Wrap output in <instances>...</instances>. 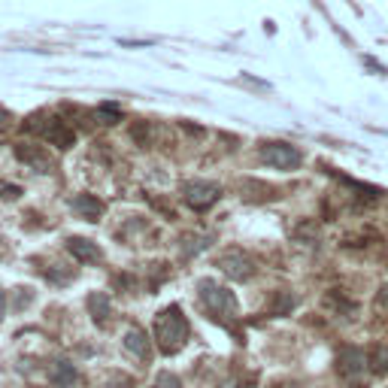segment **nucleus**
Listing matches in <instances>:
<instances>
[{"label":"nucleus","instance_id":"nucleus-21","mask_svg":"<svg viewBox=\"0 0 388 388\" xmlns=\"http://www.w3.org/2000/svg\"><path fill=\"white\" fill-rule=\"evenodd\" d=\"M219 388H240V385H237V382H234V379H230V382H221Z\"/></svg>","mask_w":388,"mask_h":388},{"label":"nucleus","instance_id":"nucleus-11","mask_svg":"<svg viewBox=\"0 0 388 388\" xmlns=\"http://www.w3.org/2000/svg\"><path fill=\"white\" fill-rule=\"evenodd\" d=\"M121 343H125V349L130 355H137V358H149V355H152V346H149V337H146L143 328H128V334H125Z\"/></svg>","mask_w":388,"mask_h":388},{"label":"nucleus","instance_id":"nucleus-12","mask_svg":"<svg viewBox=\"0 0 388 388\" xmlns=\"http://www.w3.org/2000/svg\"><path fill=\"white\" fill-rule=\"evenodd\" d=\"M88 312H92V319L97 321V325H103V321L112 316L110 294H106V292H94V294H88Z\"/></svg>","mask_w":388,"mask_h":388},{"label":"nucleus","instance_id":"nucleus-10","mask_svg":"<svg viewBox=\"0 0 388 388\" xmlns=\"http://www.w3.org/2000/svg\"><path fill=\"white\" fill-rule=\"evenodd\" d=\"M49 379H52L55 388H73L79 382V373L70 361H55L52 370H49Z\"/></svg>","mask_w":388,"mask_h":388},{"label":"nucleus","instance_id":"nucleus-5","mask_svg":"<svg viewBox=\"0 0 388 388\" xmlns=\"http://www.w3.org/2000/svg\"><path fill=\"white\" fill-rule=\"evenodd\" d=\"M183 194H185V201L192 210H210L212 203L221 197V188L216 183H185L183 185Z\"/></svg>","mask_w":388,"mask_h":388},{"label":"nucleus","instance_id":"nucleus-2","mask_svg":"<svg viewBox=\"0 0 388 388\" xmlns=\"http://www.w3.org/2000/svg\"><path fill=\"white\" fill-rule=\"evenodd\" d=\"M197 292H201V301H203V307L210 310L212 319L230 321V319L237 316V301H234V294H230L225 285H219L216 279H201V282H197Z\"/></svg>","mask_w":388,"mask_h":388},{"label":"nucleus","instance_id":"nucleus-9","mask_svg":"<svg viewBox=\"0 0 388 388\" xmlns=\"http://www.w3.org/2000/svg\"><path fill=\"white\" fill-rule=\"evenodd\" d=\"M70 206H73V212H79L85 221H97L103 216V210H106L103 201H97L94 194H76L70 201Z\"/></svg>","mask_w":388,"mask_h":388},{"label":"nucleus","instance_id":"nucleus-7","mask_svg":"<svg viewBox=\"0 0 388 388\" xmlns=\"http://www.w3.org/2000/svg\"><path fill=\"white\" fill-rule=\"evenodd\" d=\"M337 367H340V376L349 379V382H358L367 370V358L361 349H343L340 358H337Z\"/></svg>","mask_w":388,"mask_h":388},{"label":"nucleus","instance_id":"nucleus-3","mask_svg":"<svg viewBox=\"0 0 388 388\" xmlns=\"http://www.w3.org/2000/svg\"><path fill=\"white\" fill-rule=\"evenodd\" d=\"M261 161L267 164V167H276V170H294V167H301L303 158H301V152L288 143H264Z\"/></svg>","mask_w":388,"mask_h":388},{"label":"nucleus","instance_id":"nucleus-20","mask_svg":"<svg viewBox=\"0 0 388 388\" xmlns=\"http://www.w3.org/2000/svg\"><path fill=\"white\" fill-rule=\"evenodd\" d=\"M379 301H382V303H388V285L382 288V292H379Z\"/></svg>","mask_w":388,"mask_h":388},{"label":"nucleus","instance_id":"nucleus-1","mask_svg":"<svg viewBox=\"0 0 388 388\" xmlns=\"http://www.w3.org/2000/svg\"><path fill=\"white\" fill-rule=\"evenodd\" d=\"M155 343H158V349L164 355H176L188 343V321L176 303L164 307L155 316Z\"/></svg>","mask_w":388,"mask_h":388},{"label":"nucleus","instance_id":"nucleus-16","mask_svg":"<svg viewBox=\"0 0 388 388\" xmlns=\"http://www.w3.org/2000/svg\"><path fill=\"white\" fill-rule=\"evenodd\" d=\"M155 388H183V382H179L176 373L164 370V373H158V379H155Z\"/></svg>","mask_w":388,"mask_h":388},{"label":"nucleus","instance_id":"nucleus-19","mask_svg":"<svg viewBox=\"0 0 388 388\" xmlns=\"http://www.w3.org/2000/svg\"><path fill=\"white\" fill-rule=\"evenodd\" d=\"M3 312H6V292H0V321H3Z\"/></svg>","mask_w":388,"mask_h":388},{"label":"nucleus","instance_id":"nucleus-4","mask_svg":"<svg viewBox=\"0 0 388 388\" xmlns=\"http://www.w3.org/2000/svg\"><path fill=\"white\" fill-rule=\"evenodd\" d=\"M219 267H221V273L228 279H234V282H246V279H252V273H255V261L240 249H230L221 255Z\"/></svg>","mask_w":388,"mask_h":388},{"label":"nucleus","instance_id":"nucleus-18","mask_svg":"<svg viewBox=\"0 0 388 388\" xmlns=\"http://www.w3.org/2000/svg\"><path fill=\"white\" fill-rule=\"evenodd\" d=\"M31 301H34V294H31V288H19V297H15V310H24Z\"/></svg>","mask_w":388,"mask_h":388},{"label":"nucleus","instance_id":"nucleus-17","mask_svg":"<svg viewBox=\"0 0 388 388\" xmlns=\"http://www.w3.org/2000/svg\"><path fill=\"white\" fill-rule=\"evenodd\" d=\"M103 388H134V379L125 376V373H112V376L103 382Z\"/></svg>","mask_w":388,"mask_h":388},{"label":"nucleus","instance_id":"nucleus-6","mask_svg":"<svg viewBox=\"0 0 388 388\" xmlns=\"http://www.w3.org/2000/svg\"><path fill=\"white\" fill-rule=\"evenodd\" d=\"M28 128L31 130H40V134H43L49 143L52 146H58V149H70L73 143H76V134H73V130L64 125L61 119H49L46 125H37V121H28Z\"/></svg>","mask_w":388,"mask_h":388},{"label":"nucleus","instance_id":"nucleus-8","mask_svg":"<svg viewBox=\"0 0 388 388\" xmlns=\"http://www.w3.org/2000/svg\"><path fill=\"white\" fill-rule=\"evenodd\" d=\"M67 252L76 261H82V264H97L103 258L101 246L92 243V240H85V237H70V240H67Z\"/></svg>","mask_w":388,"mask_h":388},{"label":"nucleus","instance_id":"nucleus-14","mask_svg":"<svg viewBox=\"0 0 388 388\" xmlns=\"http://www.w3.org/2000/svg\"><path fill=\"white\" fill-rule=\"evenodd\" d=\"M210 243H212V237H185L183 252L185 255H201L203 249H210Z\"/></svg>","mask_w":388,"mask_h":388},{"label":"nucleus","instance_id":"nucleus-15","mask_svg":"<svg viewBox=\"0 0 388 388\" xmlns=\"http://www.w3.org/2000/svg\"><path fill=\"white\" fill-rule=\"evenodd\" d=\"M373 370L376 373H388V343H382V346H376V352H373Z\"/></svg>","mask_w":388,"mask_h":388},{"label":"nucleus","instance_id":"nucleus-22","mask_svg":"<svg viewBox=\"0 0 388 388\" xmlns=\"http://www.w3.org/2000/svg\"><path fill=\"white\" fill-rule=\"evenodd\" d=\"M0 121H6V110H0Z\"/></svg>","mask_w":388,"mask_h":388},{"label":"nucleus","instance_id":"nucleus-13","mask_svg":"<svg viewBox=\"0 0 388 388\" xmlns=\"http://www.w3.org/2000/svg\"><path fill=\"white\" fill-rule=\"evenodd\" d=\"M19 158H22V161H28L31 167L40 170V173H49V170H52V161L43 158V155L34 152V149H24V146H19Z\"/></svg>","mask_w":388,"mask_h":388}]
</instances>
